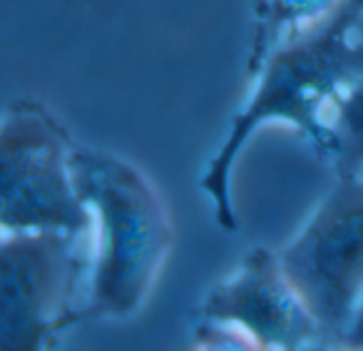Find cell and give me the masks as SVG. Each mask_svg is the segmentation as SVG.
<instances>
[{
	"mask_svg": "<svg viewBox=\"0 0 363 351\" xmlns=\"http://www.w3.org/2000/svg\"><path fill=\"white\" fill-rule=\"evenodd\" d=\"M72 183L100 222V247L85 318H128L149 294L170 249L164 202L147 177L111 153L74 147Z\"/></svg>",
	"mask_w": 363,
	"mask_h": 351,
	"instance_id": "1",
	"label": "cell"
},
{
	"mask_svg": "<svg viewBox=\"0 0 363 351\" xmlns=\"http://www.w3.org/2000/svg\"><path fill=\"white\" fill-rule=\"evenodd\" d=\"M66 128L36 100L19 98L0 126V226L4 232L64 230L81 237L89 207L79 198Z\"/></svg>",
	"mask_w": 363,
	"mask_h": 351,
	"instance_id": "2",
	"label": "cell"
},
{
	"mask_svg": "<svg viewBox=\"0 0 363 351\" xmlns=\"http://www.w3.org/2000/svg\"><path fill=\"white\" fill-rule=\"evenodd\" d=\"M319 324L321 345H342L363 296V179L338 177L306 228L279 252Z\"/></svg>",
	"mask_w": 363,
	"mask_h": 351,
	"instance_id": "3",
	"label": "cell"
},
{
	"mask_svg": "<svg viewBox=\"0 0 363 351\" xmlns=\"http://www.w3.org/2000/svg\"><path fill=\"white\" fill-rule=\"evenodd\" d=\"M77 234L64 230L4 232L0 245V350H45L83 320L74 292L85 264Z\"/></svg>",
	"mask_w": 363,
	"mask_h": 351,
	"instance_id": "4",
	"label": "cell"
},
{
	"mask_svg": "<svg viewBox=\"0 0 363 351\" xmlns=\"http://www.w3.org/2000/svg\"><path fill=\"white\" fill-rule=\"evenodd\" d=\"M200 320L217 326H238L262 350L321 345L319 324L289 281L279 254L264 247H253L238 273L206 294Z\"/></svg>",
	"mask_w": 363,
	"mask_h": 351,
	"instance_id": "5",
	"label": "cell"
},
{
	"mask_svg": "<svg viewBox=\"0 0 363 351\" xmlns=\"http://www.w3.org/2000/svg\"><path fill=\"white\" fill-rule=\"evenodd\" d=\"M328 153L338 177H357L363 171V75L338 90L325 113Z\"/></svg>",
	"mask_w": 363,
	"mask_h": 351,
	"instance_id": "6",
	"label": "cell"
},
{
	"mask_svg": "<svg viewBox=\"0 0 363 351\" xmlns=\"http://www.w3.org/2000/svg\"><path fill=\"white\" fill-rule=\"evenodd\" d=\"M340 0H259L257 6V30L253 38V51L249 58V70L259 72L270 55V45H274L281 30L300 28L302 19H311L325 9H334Z\"/></svg>",
	"mask_w": 363,
	"mask_h": 351,
	"instance_id": "7",
	"label": "cell"
},
{
	"mask_svg": "<svg viewBox=\"0 0 363 351\" xmlns=\"http://www.w3.org/2000/svg\"><path fill=\"white\" fill-rule=\"evenodd\" d=\"M342 347H357V350H363V296L353 313V320L345 333V339H342Z\"/></svg>",
	"mask_w": 363,
	"mask_h": 351,
	"instance_id": "8",
	"label": "cell"
}]
</instances>
